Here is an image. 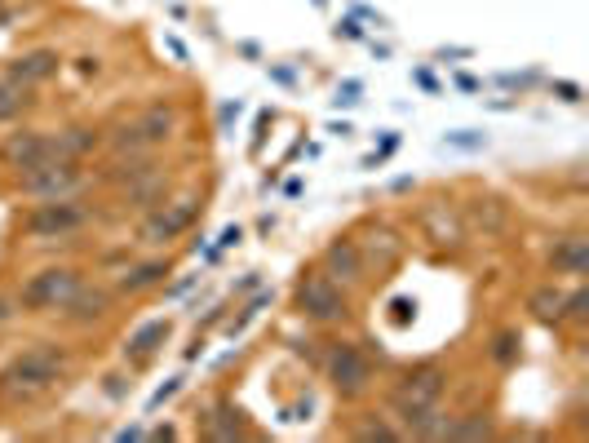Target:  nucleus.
Returning <instances> with one entry per match:
<instances>
[{"label":"nucleus","mask_w":589,"mask_h":443,"mask_svg":"<svg viewBox=\"0 0 589 443\" xmlns=\"http://www.w3.org/2000/svg\"><path fill=\"white\" fill-rule=\"evenodd\" d=\"M62 381V350H49V346H36L27 355H18L14 364L0 373V395H14V399H31L40 390L58 386Z\"/></svg>","instance_id":"f257e3e1"},{"label":"nucleus","mask_w":589,"mask_h":443,"mask_svg":"<svg viewBox=\"0 0 589 443\" xmlns=\"http://www.w3.org/2000/svg\"><path fill=\"white\" fill-rule=\"evenodd\" d=\"M80 288V275L71 266H49V271L31 275L18 293L23 311H54V306H67V297Z\"/></svg>","instance_id":"f03ea898"},{"label":"nucleus","mask_w":589,"mask_h":443,"mask_svg":"<svg viewBox=\"0 0 589 443\" xmlns=\"http://www.w3.org/2000/svg\"><path fill=\"white\" fill-rule=\"evenodd\" d=\"M297 306L310 315V319H346L350 315V302H346V293L333 284V280H324V275H306L302 284H297Z\"/></svg>","instance_id":"7ed1b4c3"},{"label":"nucleus","mask_w":589,"mask_h":443,"mask_svg":"<svg viewBox=\"0 0 589 443\" xmlns=\"http://www.w3.org/2000/svg\"><path fill=\"white\" fill-rule=\"evenodd\" d=\"M328 377H333V386L341 395H364L368 381H372V364L355 346H333V355H328Z\"/></svg>","instance_id":"20e7f679"},{"label":"nucleus","mask_w":589,"mask_h":443,"mask_svg":"<svg viewBox=\"0 0 589 443\" xmlns=\"http://www.w3.org/2000/svg\"><path fill=\"white\" fill-rule=\"evenodd\" d=\"M5 160L14 164L18 173H31V169H40V164H49V160H67V156H58L54 142H49L45 133H14V138L5 142Z\"/></svg>","instance_id":"39448f33"},{"label":"nucleus","mask_w":589,"mask_h":443,"mask_svg":"<svg viewBox=\"0 0 589 443\" xmlns=\"http://www.w3.org/2000/svg\"><path fill=\"white\" fill-rule=\"evenodd\" d=\"M76 182H80V173H76V164L71 160H49V164H40V169H31L23 173V191L31 195H67V191H76Z\"/></svg>","instance_id":"423d86ee"},{"label":"nucleus","mask_w":589,"mask_h":443,"mask_svg":"<svg viewBox=\"0 0 589 443\" xmlns=\"http://www.w3.org/2000/svg\"><path fill=\"white\" fill-rule=\"evenodd\" d=\"M80 222H85V213H80L76 204L58 200V204H40V209L31 213L27 231L31 235H67V231H76Z\"/></svg>","instance_id":"0eeeda50"},{"label":"nucleus","mask_w":589,"mask_h":443,"mask_svg":"<svg viewBox=\"0 0 589 443\" xmlns=\"http://www.w3.org/2000/svg\"><path fill=\"white\" fill-rule=\"evenodd\" d=\"M58 71V54L54 49H36V54H23L14 58V67H9V80H18V85H31V80H45Z\"/></svg>","instance_id":"6e6552de"},{"label":"nucleus","mask_w":589,"mask_h":443,"mask_svg":"<svg viewBox=\"0 0 589 443\" xmlns=\"http://www.w3.org/2000/svg\"><path fill=\"white\" fill-rule=\"evenodd\" d=\"M324 262L333 275H341V280H359V271H364V257H359L355 240H333L324 253Z\"/></svg>","instance_id":"1a4fd4ad"},{"label":"nucleus","mask_w":589,"mask_h":443,"mask_svg":"<svg viewBox=\"0 0 589 443\" xmlns=\"http://www.w3.org/2000/svg\"><path fill=\"white\" fill-rule=\"evenodd\" d=\"M107 306H111V293H102V288H76V293L67 297V311L71 319H80V324H89V319H102L107 315Z\"/></svg>","instance_id":"9d476101"},{"label":"nucleus","mask_w":589,"mask_h":443,"mask_svg":"<svg viewBox=\"0 0 589 443\" xmlns=\"http://www.w3.org/2000/svg\"><path fill=\"white\" fill-rule=\"evenodd\" d=\"M169 333H173V324L169 319H151V324H142L138 333L129 337V355H151V350H160L164 342H169Z\"/></svg>","instance_id":"9b49d317"},{"label":"nucleus","mask_w":589,"mask_h":443,"mask_svg":"<svg viewBox=\"0 0 589 443\" xmlns=\"http://www.w3.org/2000/svg\"><path fill=\"white\" fill-rule=\"evenodd\" d=\"M164 275H169V262H164V257H155V262H142V266H133V271H124L120 293H142V288L160 284Z\"/></svg>","instance_id":"f8f14e48"},{"label":"nucleus","mask_w":589,"mask_h":443,"mask_svg":"<svg viewBox=\"0 0 589 443\" xmlns=\"http://www.w3.org/2000/svg\"><path fill=\"white\" fill-rule=\"evenodd\" d=\"M589 262V240H581V235H572V240H563L554 249V271H567V275H581Z\"/></svg>","instance_id":"ddd939ff"},{"label":"nucleus","mask_w":589,"mask_h":443,"mask_svg":"<svg viewBox=\"0 0 589 443\" xmlns=\"http://www.w3.org/2000/svg\"><path fill=\"white\" fill-rule=\"evenodd\" d=\"M191 218H195L191 204H182V209H173V213H160V218L147 226V240H173V235H178Z\"/></svg>","instance_id":"4468645a"},{"label":"nucleus","mask_w":589,"mask_h":443,"mask_svg":"<svg viewBox=\"0 0 589 443\" xmlns=\"http://www.w3.org/2000/svg\"><path fill=\"white\" fill-rule=\"evenodd\" d=\"M27 85H18V80H0V120L18 116V111L27 107Z\"/></svg>","instance_id":"2eb2a0df"},{"label":"nucleus","mask_w":589,"mask_h":443,"mask_svg":"<svg viewBox=\"0 0 589 443\" xmlns=\"http://www.w3.org/2000/svg\"><path fill=\"white\" fill-rule=\"evenodd\" d=\"M483 435H492V421H488V417L448 421V426H443V439H483Z\"/></svg>","instance_id":"dca6fc26"},{"label":"nucleus","mask_w":589,"mask_h":443,"mask_svg":"<svg viewBox=\"0 0 589 443\" xmlns=\"http://www.w3.org/2000/svg\"><path fill=\"white\" fill-rule=\"evenodd\" d=\"M532 315L536 319H558V311H563V293L558 288H541V293H532Z\"/></svg>","instance_id":"f3484780"},{"label":"nucleus","mask_w":589,"mask_h":443,"mask_svg":"<svg viewBox=\"0 0 589 443\" xmlns=\"http://www.w3.org/2000/svg\"><path fill=\"white\" fill-rule=\"evenodd\" d=\"M443 147H457V151H483V147H488V138H483L479 129H452L448 138H443Z\"/></svg>","instance_id":"a211bd4d"},{"label":"nucleus","mask_w":589,"mask_h":443,"mask_svg":"<svg viewBox=\"0 0 589 443\" xmlns=\"http://www.w3.org/2000/svg\"><path fill=\"white\" fill-rule=\"evenodd\" d=\"M169 129H173V116H164V111H155V116H147V120H142V125H138V133H142V138H147V142H160V138H169Z\"/></svg>","instance_id":"6ab92c4d"},{"label":"nucleus","mask_w":589,"mask_h":443,"mask_svg":"<svg viewBox=\"0 0 589 443\" xmlns=\"http://www.w3.org/2000/svg\"><path fill=\"white\" fill-rule=\"evenodd\" d=\"M359 94H364V89H359V80H346V85H337V107H355L359 102Z\"/></svg>","instance_id":"aec40b11"},{"label":"nucleus","mask_w":589,"mask_h":443,"mask_svg":"<svg viewBox=\"0 0 589 443\" xmlns=\"http://www.w3.org/2000/svg\"><path fill=\"white\" fill-rule=\"evenodd\" d=\"M492 355L501 359V364H510V359H514V337H510V333L496 337V350H492Z\"/></svg>","instance_id":"412c9836"},{"label":"nucleus","mask_w":589,"mask_h":443,"mask_svg":"<svg viewBox=\"0 0 589 443\" xmlns=\"http://www.w3.org/2000/svg\"><path fill=\"white\" fill-rule=\"evenodd\" d=\"M390 311H395V324H408V319H412V311H417V306H412L408 297H399V302L390 306Z\"/></svg>","instance_id":"4be33fe9"},{"label":"nucleus","mask_w":589,"mask_h":443,"mask_svg":"<svg viewBox=\"0 0 589 443\" xmlns=\"http://www.w3.org/2000/svg\"><path fill=\"white\" fill-rule=\"evenodd\" d=\"M359 435H364V439H399L395 430H390V426H381V421H377V426H364Z\"/></svg>","instance_id":"5701e85b"},{"label":"nucleus","mask_w":589,"mask_h":443,"mask_svg":"<svg viewBox=\"0 0 589 443\" xmlns=\"http://www.w3.org/2000/svg\"><path fill=\"white\" fill-rule=\"evenodd\" d=\"M178 390H182V381H169V386H160V390H155V399H151V408H160L164 399H173Z\"/></svg>","instance_id":"b1692460"},{"label":"nucleus","mask_w":589,"mask_h":443,"mask_svg":"<svg viewBox=\"0 0 589 443\" xmlns=\"http://www.w3.org/2000/svg\"><path fill=\"white\" fill-rule=\"evenodd\" d=\"M240 226H226V231H222V249H231V244H240Z\"/></svg>","instance_id":"393cba45"},{"label":"nucleus","mask_w":589,"mask_h":443,"mask_svg":"<svg viewBox=\"0 0 589 443\" xmlns=\"http://www.w3.org/2000/svg\"><path fill=\"white\" fill-rule=\"evenodd\" d=\"M337 36H346V40H355V36H359V23H355V18H350V23H341V27H337Z\"/></svg>","instance_id":"a878e982"},{"label":"nucleus","mask_w":589,"mask_h":443,"mask_svg":"<svg viewBox=\"0 0 589 443\" xmlns=\"http://www.w3.org/2000/svg\"><path fill=\"white\" fill-rule=\"evenodd\" d=\"M235 116H240V102H226V107H222V125H231Z\"/></svg>","instance_id":"bb28decb"},{"label":"nucleus","mask_w":589,"mask_h":443,"mask_svg":"<svg viewBox=\"0 0 589 443\" xmlns=\"http://www.w3.org/2000/svg\"><path fill=\"white\" fill-rule=\"evenodd\" d=\"M558 94H563L567 102H581V89H576V85H558Z\"/></svg>","instance_id":"cd10ccee"},{"label":"nucleus","mask_w":589,"mask_h":443,"mask_svg":"<svg viewBox=\"0 0 589 443\" xmlns=\"http://www.w3.org/2000/svg\"><path fill=\"white\" fill-rule=\"evenodd\" d=\"M9 315H14V311H9V302H0V324H5Z\"/></svg>","instance_id":"c85d7f7f"},{"label":"nucleus","mask_w":589,"mask_h":443,"mask_svg":"<svg viewBox=\"0 0 589 443\" xmlns=\"http://www.w3.org/2000/svg\"><path fill=\"white\" fill-rule=\"evenodd\" d=\"M315 5H324V0H315Z\"/></svg>","instance_id":"c756f323"}]
</instances>
